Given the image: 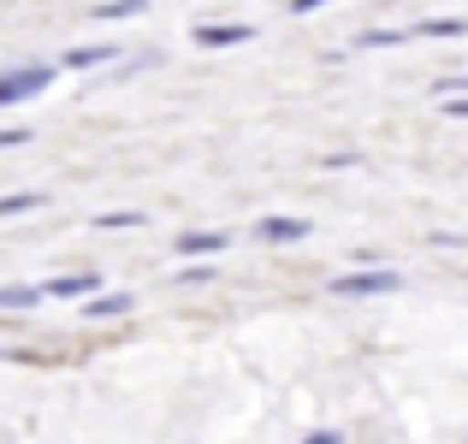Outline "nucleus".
Listing matches in <instances>:
<instances>
[{"label": "nucleus", "instance_id": "nucleus-1", "mask_svg": "<svg viewBox=\"0 0 468 444\" xmlns=\"http://www.w3.org/2000/svg\"><path fill=\"white\" fill-rule=\"evenodd\" d=\"M48 83H54V71H48V66H18V71H0V107L30 101V95H42Z\"/></svg>", "mask_w": 468, "mask_h": 444}, {"label": "nucleus", "instance_id": "nucleus-2", "mask_svg": "<svg viewBox=\"0 0 468 444\" xmlns=\"http://www.w3.org/2000/svg\"><path fill=\"white\" fill-rule=\"evenodd\" d=\"M379 291H398V273H338L332 279V296H379Z\"/></svg>", "mask_w": 468, "mask_h": 444}, {"label": "nucleus", "instance_id": "nucleus-3", "mask_svg": "<svg viewBox=\"0 0 468 444\" xmlns=\"http://www.w3.org/2000/svg\"><path fill=\"white\" fill-rule=\"evenodd\" d=\"M42 296H59V302H78V296H83V302H95V296H101V279H95V273L48 279V285H42Z\"/></svg>", "mask_w": 468, "mask_h": 444}, {"label": "nucleus", "instance_id": "nucleus-4", "mask_svg": "<svg viewBox=\"0 0 468 444\" xmlns=\"http://www.w3.org/2000/svg\"><path fill=\"white\" fill-rule=\"evenodd\" d=\"M255 238H261V243H297V238H309V219H297V214H267L261 226H255Z\"/></svg>", "mask_w": 468, "mask_h": 444}, {"label": "nucleus", "instance_id": "nucleus-5", "mask_svg": "<svg viewBox=\"0 0 468 444\" xmlns=\"http://www.w3.org/2000/svg\"><path fill=\"white\" fill-rule=\"evenodd\" d=\"M250 24H196V42L202 48H226V42H250Z\"/></svg>", "mask_w": 468, "mask_h": 444}, {"label": "nucleus", "instance_id": "nucleus-6", "mask_svg": "<svg viewBox=\"0 0 468 444\" xmlns=\"http://www.w3.org/2000/svg\"><path fill=\"white\" fill-rule=\"evenodd\" d=\"M231 243V231H190V238H178V255H219Z\"/></svg>", "mask_w": 468, "mask_h": 444}, {"label": "nucleus", "instance_id": "nucleus-7", "mask_svg": "<svg viewBox=\"0 0 468 444\" xmlns=\"http://www.w3.org/2000/svg\"><path fill=\"white\" fill-rule=\"evenodd\" d=\"M42 302V285H0V308H36Z\"/></svg>", "mask_w": 468, "mask_h": 444}, {"label": "nucleus", "instance_id": "nucleus-8", "mask_svg": "<svg viewBox=\"0 0 468 444\" xmlns=\"http://www.w3.org/2000/svg\"><path fill=\"white\" fill-rule=\"evenodd\" d=\"M410 36H468V18H421Z\"/></svg>", "mask_w": 468, "mask_h": 444}, {"label": "nucleus", "instance_id": "nucleus-9", "mask_svg": "<svg viewBox=\"0 0 468 444\" xmlns=\"http://www.w3.org/2000/svg\"><path fill=\"white\" fill-rule=\"evenodd\" d=\"M48 196L42 190H24V196H0V219H12V214H30V207H42Z\"/></svg>", "mask_w": 468, "mask_h": 444}, {"label": "nucleus", "instance_id": "nucleus-10", "mask_svg": "<svg viewBox=\"0 0 468 444\" xmlns=\"http://www.w3.org/2000/svg\"><path fill=\"white\" fill-rule=\"evenodd\" d=\"M90 314H95V320H113V314H131V296H125V291H113V296H95V302H90Z\"/></svg>", "mask_w": 468, "mask_h": 444}, {"label": "nucleus", "instance_id": "nucleus-11", "mask_svg": "<svg viewBox=\"0 0 468 444\" xmlns=\"http://www.w3.org/2000/svg\"><path fill=\"white\" fill-rule=\"evenodd\" d=\"M107 54H113V48H71V54H66V66H71V71H90V66H101Z\"/></svg>", "mask_w": 468, "mask_h": 444}, {"label": "nucleus", "instance_id": "nucleus-12", "mask_svg": "<svg viewBox=\"0 0 468 444\" xmlns=\"http://www.w3.org/2000/svg\"><path fill=\"white\" fill-rule=\"evenodd\" d=\"M95 226H101V231H125V226H143V214H101Z\"/></svg>", "mask_w": 468, "mask_h": 444}, {"label": "nucleus", "instance_id": "nucleus-13", "mask_svg": "<svg viewBox=\"0 0 468 444\" xmlns=\"http://www.w3.org/2000/svg\"><path fill=\"white\" fill-rule=\"evenodd\" d=\"M18 143H30L24 131H0V148H18Z\"/></svg>", "mask_w": 468, "mask_h": 444}, {"label": "nucleus", "instance_id": "nucleus-14", "mask_svg": "<svg viewBox=\"0 0 468 444\" xmlns=\"http://www.w3.org/2000/svg\"><path fill=\"white\" fill-rule=\"evenodd\" d=\"M303 444H344V439H338V433H309Z\"/></svg>", "mask_w": 468, "mask_h": 444}, {"label": "nucleus", "instance_id": "nucleus-15", "mask_svg": "<svg viewBox=\"0 0 468 444\" xmlns=\"http://www.w3.org/2000/svg\"><path fill=\"white\" fill-rule=\"evenodd\" d=\"M445 113L451 119H468V101H445Z\"/></svg>", "mask_w": 468, "mask_h": 444}]
</instances>
